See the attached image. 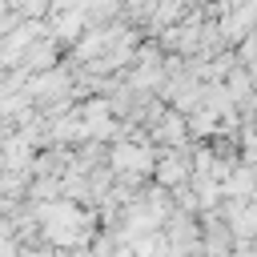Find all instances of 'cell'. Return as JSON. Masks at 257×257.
I'll return each mask as SVG.
<instances>
[{
	"mask_svg": "<svg viewBox=\"0 0 257 257\" xmlns=\"http://www.w3.org/2000/svg\"><path fill=\"white\" fill-rule=\"evenodd\" d=\"M116 165H128V169H145V157L137 149H120L116 153Z\"/></svg>",
	"mask_w": 257,
	"mask_h": 257,
	"instance_id": "1",
	"label": "cell"
}]
</instances>
